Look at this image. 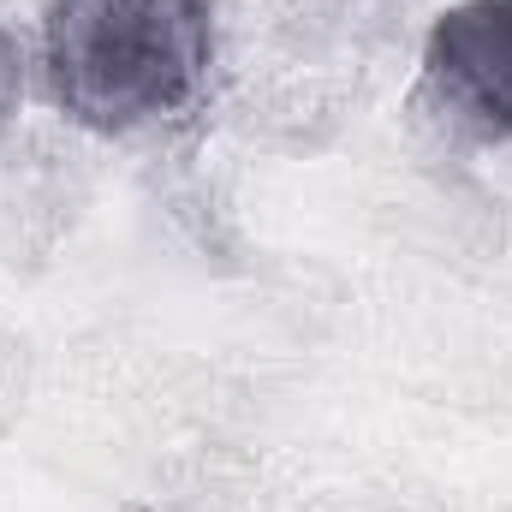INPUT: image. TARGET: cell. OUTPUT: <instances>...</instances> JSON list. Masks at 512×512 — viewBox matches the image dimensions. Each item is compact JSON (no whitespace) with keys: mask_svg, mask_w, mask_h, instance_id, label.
<instances>
[{"mask_svg":"<svg viewBox=\"0 0 512 512\" xmlns=\"http://www.w3.org/2000/svg\"><path fill=\"white\" fill-rule=\"evenodd\" d=\"M48 90L90 131H137L197 102L215 60L209 0H54Z\"/></svg>","mask_w":512,"mask_h":512,"instance_id":"6da1fadb","label":"cell"},{"mask_svg":"<svg viewBox=\"0 0 512 512\" xmlns=\"http://www.w3.org/2000/svg\"><path fill=\"white\" fill-rule=\"evenodd\" d=\"M423 96L447 126L512 143V0H459L435 18Z\"/></svg>","mask_w":512,"mask_h":512,"instance_id":"7a4b0ae2","label":"cell"},{"mask_svg":"<svg viewBox=\"0 0 512 512\" xmlns=\"http://www.w3.org/2000/svg\"><path fill=\"white\" fill-rule=\"evenodd\" d=\"M18 96H24V60H18V42H12V30L0 24V137L12 131Z\"/></svg>","mask_w":512,"mask_h":512,"instance_id":"3957f363","label":"cell"}]
</instances>
